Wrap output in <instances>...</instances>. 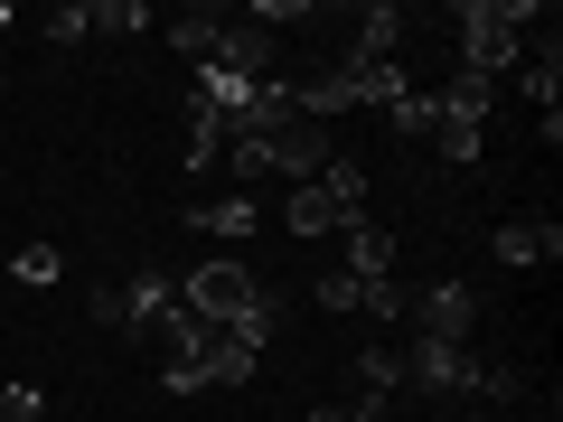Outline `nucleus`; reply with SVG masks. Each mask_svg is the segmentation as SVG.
Listing matches in <instances>:
<instances>
[{"label": "nucleus", "mask_w": 563, "mask_h": 422, "mask_svg": "<svg viewBox=\"0 0 563 422\" xmlns=\"http://www.w3.org/2000/svg\"><path fill=\"white\" fill-rule=\"evenodd\" d=\"M470 376H479V357H470V347H442V338H413V347H404V395L470 403Z\"/></svg>", "instance_id": "39448f33"}, {"label": "nucleus", "mask_w": 563, "mask_h": 422, "mask_svg": "<svg viewBox=\"0 0 563 422\" xmlns=\"http://www.w3.org/2000/svg\"><path fill=\"white\" fill-rule=\"evenodd\" d=\"M161 385H169V395H207V357H169Z\"/></svg>", "instance_id": "4be33fe9"}, {"label": "nucleus", "mask_w": 563, "mask_h": 422, "mask_svg": "<svg viewBox=\"0 0 563 422\" xmlns=\"http://www.w3.org/2000/svg\"><path fill=\"white\" fill-rule=\"evenodd\" d=\"M0 20H10V10H0Z\"/></svg>", "instance_id": "393cba45"}, {"label": "nucleus", "mask_w": 563, "mask_h": 422, "mask_svg": "<svg viewBox=\"0 0 563 422\" xmlns=\"http://www.w3.org/2000/svg\"><path fill=\"white\" fill-rule=\"evenodd\" d=\"M217 29H225L217 10H179V20H169V47H179L188 66H207V57H217Z\"/></svg>", "instance_id": "4468645a"}, {"label": "nucleus", "mask_w": 563, "mask_h": 422, "mask_svg": "<svg viewBox=\"0 0 563 422\" xmlns=\"http://www.w3.org/2000/svg\"><path fill=\"white\" fill-rule=\"evenodd\" d=\"M357 57L366 66H404V10H366L357 20Z\"/></svg>", "instance_id": "f8f14e48"}, {"label": "nucleus", "mask_w": 563, "mask_h": 422, "mask_svg": "<svg viewBox=\"0 0 563 422\" xmlns=\"http://www.w3.org/2000/svg\"><path fill=\"white\" fill-rule=\"evenodd\" d=\"M263 366V338H244V329H217L207 338V385H244Z\"/></svg>", "instance_id": "9b49d317"}, {"label": "nucleus", "mask_w": 563, "mask_h": 422, "mask_svg": "<svg viewBox=\"0 0 563 422\" xmlns=\"http://www.w3.org/2000/svg\"><path fill=\"white\" fill-rule=\"evenodd\" d=\"M95 329H122V338H132V310H122V281H103V291H95Z\"/></svg>", "instance_id": "5701e85b"}, {"label": "nucleus", "mask_w": 563, "mask_h": 422, "mask_svg": "<svg viewBox=\"0 0 563 422\" xmlns=\"http://www.w3.org/2000/svg\"><path fill=\"white\" fill-rule=\"evenodd\" d=\"M526 29H536V0H461V76H517Z\"/></svg>", "instance_id": "f03ea898"}, {"label": "nucleus", "mask_w": 563, "mask_h": 422, "mask_svg": "<svg viewBox=\"0 0 563 422\" xmlns=\"http://www.w3.org/2000/svg\"><path fill=\"white\" fill-rule=\"evenodd\" d=\"M301 422H347V403H310V413Z\"/></svg>", "instance_id": "b1692460"}, {"label": "nucleus", "mask_w": 563, "mask_h": 422, "mask_svg": "<svg viewBox=\"0 0 563 422\" xmlns=\"http://www.w3.org/2000/svg\"><path fill=\"white\" fill-rule=\"evenodd\" d=\"M479 291L470 281H422V291H404V320H413V338H442V347H470V329H479Z\"/></svg>", "instance_id": "20e7f679"}, {"label": "nucleus", "mask_w": 563, "mask_h": 422, "mask_svg": "<svg viewBox=\"0 0 563 422\" xmlns=\"http://www.w3.org/2000/svg\"><path fill=\"white\" fill-rule=\"evenodd\" d=\"M432 141H442V160H451V169H479V151H488V132H479V122H451V113L432 122Z\"/></svg>", "instance_id": "dca6fc26"}, {"label": "nucleus", "mask_w": 563, "mask_h": 422, "mask_svg": "<svg viewBox=\"0 0 563 422\" xmlns=\"http://www.w3.org/2000/svg\"><path fill=\"white\" fill-rule=\"evenodd\" d=\"M38 38H47V47H76V38H85V10H76V0H66V10H47Z\"/></svg>", "instance_id": "aec40b11"}, {"label": "nucleus", "mask_w": 563, "mask_h": 422, "mask_svg": "<svg viewBox=\"0 0 563 422\" xmlns=\"http://www.w3.org/2000/svg\"><path fill=\"white\" fill-rule=\"evenodd\" d=\"M179 310H188V320H207V329H244V338H273V291H263L244 263H225V254H207L198 273L179 281Z\"/></svg>", "instance_id": "f257e3e1"}, {"label": "nucleus", "mask_w": 563, "mask_h": 422, "mask_svg": "<svg viewBox=\"0 0 563 422\" xmlns=\"http://www.w3.org/2000/svg\"><path fill=\"white\" fill-rule=\"evenodd\" d=\"M357 395H376V403L404 395V347H357Z\"/></svg>", "instance_id": "ddd939ff"}, {"label": "nucleus", "mask_w": 563, "mask_h": 422, "mask_svg": "<svg viewBox=\"0 0 563 422\" xmlns=\"http://www.w3.org/2000/svg\"><path fill=\"white\" fill-rule=\"evenodd\" d=\"M0 422H47V395L38 385H10V395H0Z\"/></svg>", "instance_id": "412c9836"}, {"label": "nucleus", "mask_w": 563, "mask_h": 422, "mask_svg": "<svg viewBox=\"0 0 563 422\" xmlns=\"http://www.w3.org/2000/svg\"><path fill=\"white\" fill-rule=\"evenodd\" d=\"M254 225H263L254 188H235V198H207V207H188V235H217V244H244Z\"/></svg>", "instance_id": "9d476101"}, {"label": "nucleus", "mask_w": 563, "mask_h": 422, "mask_svg": "<svg viewBox=\"0 0 563 422\" xmlns=\"http://www.w3.org/2000/svg\"><path fill=\"white\" fill-rule=\"evenodd\" d=\"M132 29H151L141 0H95V10H85V38H132Z\"/></svg>", "instance_id": "2eb2a0df"}, {"label": "nucleus", "mask_w": 563, "mask_h": 422, "mask_svg": "<svg viewBox=\"0 0 563 422\" xmlns=\"http://www.w3.org/2000/svg\"><path fill=\"white\" fill-rule=\"evenodd\" d=\"M488 254H498L507 273H536V263L563 254V225H554V216H507L498 235H488Z\"/></svg>", "instance_id": "6e6552de"}, {"label": "nucleus", "mask_w": 563, "mask_h": 422, "mask_svg": "<svg viewBox=\"0 0 563 422\" xmlns=\"http://www.w3.org/2000/svg\"><path fill=\"white\" fill-rule=\"evenodd\" d=\"M282 216H291V235H301V244L347 235V225L366 216V169H357V160H329L310 188H291V207H282Z\"/></svg>", "instance_id": "7ed1b4c3"}, {"label": "nucleus", "mask_w": 563, "mask_h": 422, "mask_svg": "<svg viewBox=\"0 0 563 422\" xmlns=\"http://www.w3.org/2000/svg\"><path fill=\"white\" fill-rule=\"evenodd\" d=\"M385 122H395V132H413V141H432L442 103H432V95H404V103H385Z\"/></svg>", "instance_id": "f3484780"}, {"label": "nucleus", "mask_w": 563, "mask_h": 422, "mask_svg": "<svg viewBox=\"0 0 563 422\" xmlns=\"http://www.w3.org/2000/svg\"><path fill=\"white\" fill-rule=\"evenodd\" d=\"M273 57H282V47H273V29H254V20H225V29H217V57H207V66H217V76L263 85V76H273Z\"/></svg>", "instance_id": "0eeeda50"}, {"label": "nucleus", "mask_w": 563, "mask_h": 422, "mask_svg": "<svg viewBox=\"0 0 563 422\" xmlns=\"http://www.w3.org/2000/svg\"><path fill=\"white\" fill-rule=\"evenodd\" d=\"M339 273H357V281H395V235H385L376 216H357L339 235Z\"/></svg>", "instance_id": "1a4fd4ad"}, {"label": "nucleus", "mask_w": 563, "mask_h": 422, "mask_svg": "<svg viewBox=\"0 0 563 422\" xmlns=\"http://www.w3.org/2000/svg\"><path fill=\"white\" fill-rule=\"evenodd\" d=\"M320 310H366V281L357 273H320Z\"/></svg>", "instance_id": "6ab92c4d"}, {"label": "nucleus", "mask_w": 563, "mask_h": 422, "mask_svg": "<svg viewBox=\"0 0 563 422\" xmlns=\"http://www.w3.org/2000/svg\"><path fill=\"white\" fill-rule=\"evenodd\" d=\"M10 273H20V281H29V291H47V281H57V273H66V263H57V244H29V254H20V263H10Z\"/></svg>", "instance_id": "a211bd4d"}, {"label": "nucleus", "mask_w": 563, "mask_h": 422, "mask_svg": "<svg viewBox=\"0 0 563 422\" xmlns=\"http://www.w3.org/2000/svg\"><path fill=\"white\" fill-rule=\"evenodd\" d=\"M263 160H273L282 169V179H320V169L329 160H339V151H329V122H310V113H291V122H282V132H263Z\"/></svg>", "instance_id": "423d86ee"}]
</instances>
